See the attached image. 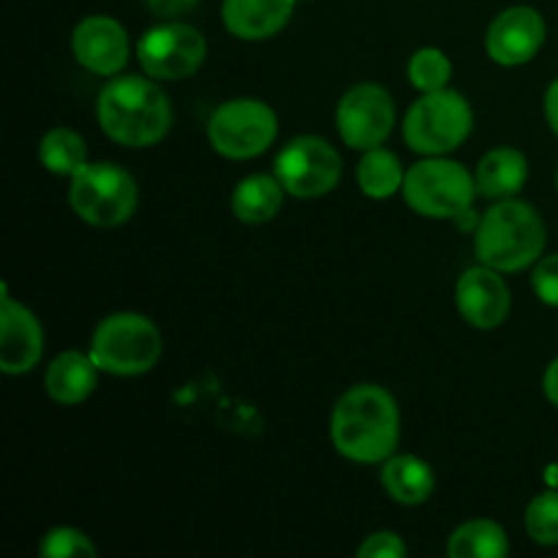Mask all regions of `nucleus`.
Segmentation results:
<instances>
[{"instance_id": "nucleus-1", "label": "nucleus", "mask_w": 558, "mask_h": 558, "mask_svg": "<svg viewBox=\"0 0 558 558\" xmlns=\"http://www.w3.org/2000/svg\"><path fill=\"white\" fill-rule=\"evenodd\" d=\"M338 456L352 463H385L401 439L398 403L385 387L357 385L338 398L330 417Z\"/></svg>"}, {"instance_id": "nucleus-2", "label": "nucleus", "mask_w": 558, "mask_h": 558, "mask_svg": "<svg viewBox=\"0 0 558 558\" xmlns=\"http://www.w3.org/2000/svg\"><path fill=\"white\" fill-rule=\"evenodd\" d=\"M96 118L118 145L153 147L172 129V104L153 76H114L98 93Z\"/></svg>"}, {"instance_id": "nucleus-3", "label": "nucleus", "mask_w": 558, "mask_h": 558, "mask_svg": "<svg viewBox=\"0 0 558 558\" xmlns=\"http://www.w3.org/2000/svg\"><path fill=\"white\" fill-rule=\"evenodd\" d=\"M548 232L529 202L499 199L480 218L474 234V251L480 265H488L499 272H521L539 262Z\"/></svg>"}, {"instance_id": "nucleus-4", "label": "nucleus", "mask_w": 558, "mask_h": 558, "mask_svg": "<svg viewBox=\"0 0 558 558\" xmlns=\"http://www.w3.org/2000/svg\"><path fill=\"white\" fill-rule=\"evenodd\" d=\"M161 332L142 314H112L90 338V357L104 374L142 376L156 368L161 357Z\"/></svg>"}, {"instance_id": "nucleus-5", "label": "nucleus", "mask_w": 558, "mask_h": 558, "mask_svg": "<svg viewBox=\"0 0 558 558\" xmlns=\"http://www.w3.org/2000/svg\"><path fill=\"white\" fill-rule=\"evenodd\" d=\"M140 202L136 180L118 163H90L71 178L69 205L96 229H112L129 221Z\"/></svg>"}, {"instance_id": "nucleus-6", "label": "nucleus", "mask_w": 558, "mask_h": 558, "mask_svg": "<svg viewBox=\"0 0 558 558\" xmlns=\"http://www.w3.org/2000/svg\"><path fill=\"white\" fill-rule=\"evenodd\" d=\"M403 199L414 213L425 218H461L472 210L477 196L474 174L463 163L441 156H428L414 163L403 178Z\"/></svg>"}, {"instance_id": "nucleus-7", "label": "nucleus", "mask_w": 558, "mask_h": 558, "mask_svg": "<svg viewBox=\"0 0 558 558\" xmlns=\"http://www.w3.org/2000/svg\"><path fill=\"white\" fill-rule=\"evenodd\" d=\"M474 125L472 107L456 90L423 93L403 120V140L420 156H445L469 140Z\"/></svg>"}, {"instance_id": "nucleus-8", "label": "nucleus", "mask_w": 558, "mask_h": 558, "mask_svg": "<svg viewBox=\"0 0 558 558\" xmlns=\"http://www.w3.org/2000/svg\"><path fill=\"white\" fill-rule=\"evenodd\" d=\"M278 136V118L259 98H232L210 114L207 140L213 150L232 161L262 156Z\"/></svg>"}, {"instance_id": "nucleus-9", "label": "nucleus", "mask_w": 558, "mask_h": 558, "mask_svg": "<svg viewBox=\"0 0 558 558\" xmlns=\"http://www.w3.org/2000/svg\"><path fill=\"white\" fill-rule=\"evenodd\" d=\"M343 163L336 147L322 136H294L276 158V178L298 199H319L341 183Z\"/></svg>"}, {"instance_id": "nucleus-10", "label": "nucleus", "mask_w": 558, "mask_h": 558, "mask_svg": "<svg viewBox=\"0 0 558 558\" xmlns=\"http://www.w3.org/2000/svg\"><path fill=\"white\" fill-rule=\"evenodd\" d=\"M207 58V41L196 27L185 22H163L142 33L136 60L147 76L180 82L194 76Z\"/></svg>"}, {"instance_id": "nucleus-11", "label": "nucleus", "mask_w": 558, "mask_h": 558, "mask_svg": "<svg viewBox=\"0 0 558 558\" xmlns=\"http://www.w3.org/2000/svg\"><path fill=\"white\" fill-rule=\"evenodd\" d=\"M336 125L341 140L354 150L381 147L396 125L392 96L374 82H360V85L349 87L338 101Z\"/></svg>"}, {"instance_id": "nucleus-12", "label": "nucleus", "mask_w": 558, "mask_h": 558, "mask_svg": "<svg viewBox=\"0 0 558 558\" xmlns=\"http://www.w3.org/2000/svg\"><path fill=\"white\" fill-rule=\"evenodd\" d=\"M548 27L543 14L532 5H512L505 9L485 33L488 58L499 65H523L543 49Z\"/></svg>"}, {"instance_id": "nucleus-13", "label": "nucleus", "mask_w": 558, "mask_h": 558, "mask_svg": "<svg viewBox=\"0 0 558 558\" xmlns=\"http://www.w3.org/2000/svg\"><path fill=\"white\" fill-rule=\"evenodd\" d=\"M71 49H74L76 63L98 76L120 74L131 58V44L125 27L118 20L104 14L85 16L74 27Z\"/></svg>"}, {"instance_id": "nucleus-14", "label": "nucleus", "mask_w": 558, "mask_h": 558, "mask_svg": "<svg viewBox=\"0 0 558 558\" xmlns=\"http://www.w3.org/2000/svg\"><path fill=\"white\" fill-rule=\"evenodd\" d=\"M456 305L477 330H496L510 316V287L499 270L488 265L469 267L456 287Z\"/></svg>"}, {"instance_id": "nucleus-15", "label": "nucleus", "mask_w": 558, "mask_h": 558, "mask_svg": "<svg viewBox=\"0 0 558 558\" xmlns=\"http://www.w3.org/2000/svg\"><path fill=\"white\" fill-rule=\"evenodd\" d=\"M44 354V330L33 311L5 294L0 305V371L9 376L27 374Z\"/></svg>"}, {"instance_id": "nucleus-16", "label": "nucleus", "mask_w": 558, "mask_h": 558, "mask_svg": "<svg viewBox=\"0 0 558 558\" xmlns=\"http://www.w3.org/2000/svg\"><path fill=\"white\" fill-rule=\"evenodd\" d=\"M298 0H223V25L243 41H265L281 33Z\"/></svg>"}, {"instance_id": "nucleus-17", "label": "nucleus", "mask_w": 558, "mask_h": 558, "mask_svg": "<svg viewBox=\"0 0 558 558\" xmlns=\"http://www.w3.org/2000/svg\"><path fill=\"white\" fill-rule=\"evenodd\" d=\"M98 365L93 363L90 354L82 352H63L49 363L47 376H44V387H47L49 398L63 407H76V403L87 401L98 385Z\"/></svg>"}, {"instance_id": "nucleus-18", "label": "nucleus", "mask_w": 558, "mask_h": 558, "mask_svg": "<svg viewBox=\"0 0 558 558\" xmlns=\"http://www.w3.org/2000/svg\"><path fill=\"white\" fill-rule=\"evenodd\" d=\"M529 161L515 147H496L477 163L474 183L483 199H510L526 185Z\"/></svg>"}, {"instance_id": "nucleus-19", "label": "nucleus", "mask_w": 558, "mask_h": 558, "mask_svg": "<svg viewBox=\"0 0 558 558\" xmlns=\"http://www.w3.org/2000/svg\"><path fill=\"white\" fill-rule=\"evenodd\" d=\"M381 485L387 496L403 507H417L428 501L436 490L434 469L417 456H390L381 469Z\"/></svg>"}, {"instance_id": "nucleus-20", "label": "nucleus", "mask_w": 558, "mask_h": 558, "mask_svg": "<svg viewBox=\"0 0 558 558\" xmlns=\"http://www.w3.org/2000/svg\"><path fill=\"white\" fill-rule=\"evenodd\" d=\"M287 189L276 174H248L234 185L232 213L243 223H267L278 216Z\"/></svg>"}, {"instance_id": "nucleus-21", "label": "nucleus", "mask_w": 558, "mask_h": 558, "mask_svg": "<svg viewBox=\"0 0 558 558\" xmlns=\"http://www.w3.org/2000/svg\"><path fill=\"white\" fill-rule=\"evenodd\" d=\"M447 554L450 558H505L510 539L496 521H469L450 534Z\"/></svg>"}, {"instance_id": "nucleus-22", "label": "nucleus", "mask_w": 558, "mask_h": 558, "mask_svg": "<svg viewBox=\"0 0 558 558\" xmlns=\"http://www.w3.org/2000/svg\"><path fill=\"white\" fill-rule=\"evenodd\" d=\"M403 178L407 172H403L398 156L385 147L365 150L363 161L357 163V185L371 199H390L396 191L403 189Z\"/></svg>"}, {"instance_id": "nucleus-23", "label": "nucleus", "mask_w": 558, "mask_h": 558, "mask_svg": "<svg viewBox=\"0 0 558 558\" xmlns=\"http://www.w3.org/2000/svg\"><path fill=\"white\" fill-rule=\"evenodd\" d=\"M38 158L44 169L60 178H74L87 163V145L76 131L71 129H52L38 142Z\"/></svg>"}, {"instance_id": "nucleus-24", "label": "nucleus", "mask_w": 558, "mask_h": 558, "mask_svg": "<svg viewBox=\"0 0 558 558\" xmlns=\"http://www.w3.org/2000/svg\"><path fill=\"white\" fill-rule=\"evenodd\" d=\"M450 76L452 63L441 49H417V52L412 54V60H409V82H412V87H417L420 93L445 90Z\"/></svg>"}, {"instance_id": "nucleus-25", "label": "nucleus", "mask_w": 558, "mask_h": 558, "mask_svg": "<svg viewBox=\"0 0 558 558\" xmlns=\"http://www.w3.org/2000/svg\"><path fill=\"white\" fill-rule=\"evenodd\" d=\"M526 532L537 545H558V490H545L526 510Z\"/></svg>"}, {"instance_id": "nucleus-26", "label": "nucleus", "mask_w": 558, "mask_h": 558, "mask_svg": "<svg viewBox=\"0 0 558 558\" xmlns=\"http://www.w3.org/2000/svg\"><path fill=\"white\" fill-rule=\"evenodd\" d=\"M41 558H96L98 550L85 532L71 526H58L44 534L38 545Z\"/></svg>"}, {"instance_id": "nucleus-27", "label": "nucleus", "mask_w": 558, "mask_h": 558, "mask_svg": "<svg viewBox=\"0 0 558 558\" xmlns=\"http://www.w3.org/2000/svg\"><path fill=\"white\" fill-rule=\"evenodd\" d=\"M532 289L545 305L558 308V254L537 262L532 272Z\"/></svg>"}, {"instance_id": "nucleus-28", "label": "nucleus", "mask_w": 558, "mask_h": 558, "mask_svg": "<svg viewBox=\"0 0 558 558\" xmlns=\"http://www.w3.org/2000/svg\"><path fill=\"white\" fill-rule=\"evenodd\" d=\"M360 558H403L407 545L396 532H376L365 537V543L357 548Z\"/></svg>"}, {"instance_id": "nucleus-29", "label": "nucleus", "mask_w": 558, "mask_h": 558, "mask_svg": "<svg viewBox=\"0 0 558 558\" xmlns=\"http://www.w3.org/2000/svg\"><path fill=\"white\" fill-rule=\"evenodd\" d=\"M145 3L153 14L163 16V20H174V16H183L189 11H194L199 5V0H145Z\"/></svg>"}, {"instance_id": "nucleus-30", "label": "nucleus", "mask_w": 558, "mask_h": 558, "mask_svg": "<svg viewBox=\"0 0 558 558\" xmlns=\"http://www.w3.org/2000/svg\"><path fill=\"white\" fill-rule=\"evenodd\" d=\"M545 118H548L550 131L558 136V80L550 82L548 93H545Z\"/></svg>"}, {"instance_id": "nucleus-31", "label": "nucleus", "mask_w": 558, "mask_h": 558, "mask_svg": "<svg viewBox=\"0 0 558 558\" xmlns=\"http://www.w3.org/2000/svg\"><path fill=\"white\" fill-rule=\"evenodd\" d=\"M543 390H545V398H548V401L558 409V357L548 365V371H545Z\"/></svg>"}, {"instance_id": "nucleus-32", "label": "nucleus", "mask_w": 558, "mask_h": 558, "mask_svg": "<svg viewBox=\"0 0 558 558\" xmlns=\"http://www.w3.org/2000/svg\"><path fill=\"white\" fill-rule=\"evenodd\" d=\"M556 189H558V172H556Z\"/></svg>"}]
</instances>
